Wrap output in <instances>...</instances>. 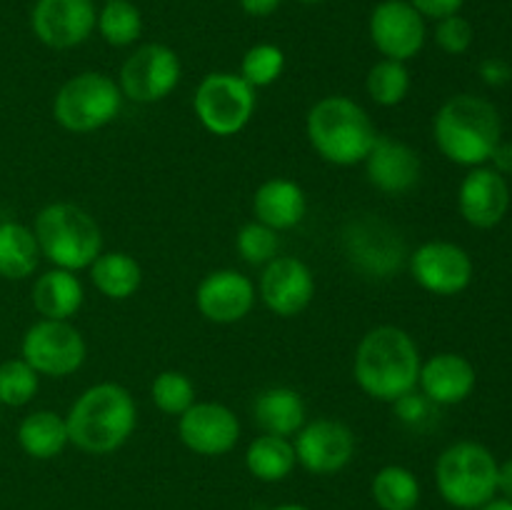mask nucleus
Wrapping results in <instances>:
<instances>
[{
	"label": "nucleus",
	"mask_w": 512,
	"mask_h": 510,
	"mask_svg": "<svg viewBox=\"0 0 512 510\" xmlns=\"http://www.w3.org/2000/svg\"><path fill=\"white\" fill-rule=\"evenodd\" d=\"M100 38L113 48H128L143 35V15L130 0H105L95 20Z\"/></svg>",
	"instance_id": "nucleus-30"
},
{
	"label": "nucleus",
	"mask_w": 512,
	"mask_h": 510,
	"mask_svg": "<svg viewBox=\"0 0 512 510\" xmlns=\"http://www.w3.org/2000/svg\"><path fill=\"white\" fill-rule=\"evenodd\" d=\"M280 3L283 0H240V8L250 18H268L280 8Z\"/></svg>",
	"instance_id": "nucleus-40"
},
{
	"label": "nucleus",
	"mask_w": 512,
	"mask_h": 510,
	"mask_svg": "<svg viewBox=\"0 0 512 510\" xmlns=\"http://www.w3.org/2000/svg\"><path fill=\"white\" fill-rule=\"evenodd\" d=\"M255 220L273 230H290L303 223L308 213L305 190L290 178H270L255 190L253 198Z\"/></svg>",
	"instance_id": "nucleus-22"
},
{
	"label": "nucleus",
	"mask_w": 512,
	"mask_h": 510,
	"mask_svg": "<svg viewBox=\"0 0 512 510\" xmlns=\"http://www.w3.org/2000/svg\"><path fill=\"white\" fill-rule=\"evenodd\" d=\"M295 3H303V5H318V3H325V0H295Z\"/></svg>",
	"instance_id": "nucleus-45"
},
{
	"label": "nucleus",
	"mask_w": 512,
	"mask_h": 510,
	"mask_svg": "<svg viewBox=\"0 0 512 510\" xmlns=\"http://www.w3.org/2000/svg\"><path fill=\"white\" fill-rule=\"evenodd\" d=\"M473 35V25L460 13L440 18L438 25H435V43L440 45V50H445L450 55H463L465 50H470Z\"/></svg>",
	"instance_id": "nucleus-36"
},
{
	"label": "nucleus",
	"mask_w": 512,
	"mask_h": 510,
	"mask_svg": "<svg viewBox=\"0 0 512 510\" xmlns=\"http://www.w3.org/2000/svg\"><path fill=\"white\" fill-rule=\"evenodd\" d=\"M420 365V350L408 330L398 325H378L360 338L353 375L368 398L395 403L418 388Z\"/></svg>",
	"instance_id": "nucleus-1"
},
{
	"label": "nucleus",
	"mask_w": 512,
	"mask_h": 510,
	"mask_svg": "<svg viewBox=\"0 0 512 510\" xmlns=\"http://www.w3.org/2000/svg\"><path fill=\"white\" fill-rule=\"evenodd\" d=\"M18 443L35 460H53L70 445L68 423L55 410H33L18 425Z\"/></svg>",
	"instance_id": "nucleus-25"
},
{
	"label": "nucleus",
	"mask_w": 512,
	"mask_h": 510,
	"mask_svg": "<svg viewBox=\"0 0 512 510\" xmlns=\"http://www.w3.org/2000/svg\"><path fill=\"white\" fill-rule=\"evenodd\" d=\"M235 248H238L240 258H243L245 263L268 265L270 260L278 255V248H280L278 230L253 220V223L240 228L238 238H235Z\"/></svg>",
	"instance_id": "nucleus-35"
},
{
	"label": "nucleus",
	"mask_w": 512,
	"mask_h": 510,
	"mask_svg": "<svg viewBox=\"0 0 512 510\" xmlns=\"http://www.w3.org/2000/svg\"><path fill=\"white\" fill-rule=\"evenodd\" d=\"M410 85H413V80H410L408 65L390 58L378 60L365 78V90H368L370 100L383 105V108L403 103L410 93Z\"/></svg>",
	"instance_id": "nucleus-31"
},
{
	"label": "nucleus",
	"mask_w": 512,
	"mask_h": 510,
	"mask_svg": "<svg viewBox=\"0 0 512 510\" xmlns=\"http://www.w3.org/2000/svg\"><path fill=\"white\" fill-rule=\"evenodd\" d=\"M255 88L235 73H210L195 90L193 108L200 125L218 138H230L248 128L255 115Z\"/></svg>",
	"instance_id": "nucleus-8"
},
{
	"label": "nucleus",
	"mask_w": 512,
	"mask_h": 510,
	"mask_svg": "<svg viewBox=\"0 0 512 510\" xmlns=\"http://www.w3.org/2000/svg\"><path fill=\"white\" fill-rule=\"evenodd\" d=\"M90 280L95 288L110 300H128L133 298L143 283V268L133 255L123 250H110L100 253L90 265Z\"/></svg>",
	"instance_id": "nucleus-26"
},
{
	"label": "nucleus",
	"mask_w": 512,
	"mask_h": 510,
	"mask_svg": "<svg viewBox=\"0 0 512 510\" xmlns=\"http://www.w3.org/2000/svg\"><path fill=\"white\" fill-rule=\"evenodd\" d=\"M258 293L270 313L295 318L315 298L313 270L293 255H275L260 275Z\"/></svg>",
	"instance_id": "nucleus-16"
},
{
	"label": "nucleus",
	"mask_w": 512,
	"mask_h": 510,
	"mask_svg": "<svg viewBox=\"0 0 512 510\" xmlns=\"http://www.w3.org/2000/svg\"><path fill=\"white\" fill-rule=\"evenodd\" d=\"M478 510H512V503L508 498H493L485 505H480Z\"/></svg>",
	"instance_id": "nucleus-43"
},
{
	"label": "nucleus",
	"mask_w": 512,
	"mask_h": 510,
	"mask_svg": "<svg viewBox=\"0 0 512 510\" xmlns=\"http://www.w3.org/2000/svg\"><path fill=\"white\" fill-rule=\"evenodd\" d=\"M498 490L512 503V458L498 468Z\"/></svg>",
	"instance_id": "nucleus-42"
},
{
	"label": "nucleus",
	"mask_w": 512,
	"mask_h": 510,
	"mask_svg": "<svg viewBox=\"0 0 512 510\" xmlns=\"http://www.w3.org/2000/svg\"><path fill=\"white\" fill-rule=\"evenodd\" d=\"M415 283L433 295H458L473 283V260L468 250L448 240H430L410 255Z\"/></svg>",
	"instance_id": "nucleus-14"
},
{
	"label": "nucleus",
	"mask_w": 512,
	"mask_h": 510,
	"mask_svg": "<svg viewBox=\"0 0 512 510\" xmlns=\"http://www.w3.org/2000/svg\"><path fill=\"white\" fill-rule=\"evenodd\" d=\"M408 3L413 5L423 18L440 20V18H448V15L460 13L465 0H408Z\"/></svg>",
	"instance_id": "nucleus-38"
},
{
	"label": "nucleus",
	"mask_w": 512,
	"mask_h": 510,
	"mask_svg": "<svg viewBox=\"0 0 512 510\" xmlns=\"http://www.w3.org/2000/svg\"><path fill=\"white\" fill-rule=\"evenodd\" d=\"M370 495L380 510H415L420 503V480L405 465H385L375 473Z\"/></svg>",
	"instance_id": "nucleus-29"
},
{
	"label": "nucleus",
	"mask_w": 512,
	"mask_h": 510,
	"mask_svg": "<svg viewBox=\"0 0 512 510\" xmlns=\"http://www.w3.org/2000/svg\"><path fill=\"white\" fill-rule=\"evenodd\" d=\"M430 400L425 398L423 393H415V390H410V393H405L403 398H398L393 403L395 413H398V418L403 420V423L408 425H418L423 423L425 418L430 415Z\"/></svg>",
	"instance_id": "nucleus-37"
},
{
	"label": "nucleus",
	"mask_w": 512,
	"mask_h": 510,
	"mask_svg": "<svg viewBox=\"0 0 512 510\" xmlns=\"http://www.w3.org/2000/svg\"><path fill=\"white\" fill-rule=\"evenodd\" d=\"M305 133L315 153L340 168L363 163L378 140L368 110L348 95L320 98L308 110Z\"/></svg>",
	"instance_id": "nucleus-4"
},
{
	"label": "nucleus",
	"mask_w": 512,
	"mask_h": 510,
	"mask_svg": "<svg viewBox=\"0 0 512 510\" xmlns=\"http://www.w3.org/2000/svg\"><path fill=\"white\" fill-rule=\"evenodd\" d=\"M178 435L185 448L193 453L218 458L238 445L240 420L228 405L195 400L183 415H178Z\"/></svg>",
	"instance_id": "nucleus-15"
},
{
	"label": "nucleus",
	"mask_w": 512,
	"mask_h": 510,
	"mask_svg": "<svg viewBox=\"0 0 512 510\" xmlns=\"http://www.w3.org/2000/svg\"><path fill=\"white\" fill-rule=\"evenodd\" d=\"M270 510H310L308 505H300V503H283V505H275Z\"/></svg>",
	"instance_id": "nucleus-44"
},
{
	"label": "nucleus",
	"mask_w": 512,
	"mask_h": 510,
	"mask_svg": "<svg viewBox=\"0 0 512 510\" xmlns=\"http://www.w3.org/2000/svg\"><path fill=\"white\" fill-rule=\"evenodd\" d=\"M480 75H483V80L488 85H503L512 78V70L510 65L503 63V60H485V63L480 65Z\"/></svg>",
	"instance_id": "nucleus-39"
},
{
	"label": "nucleus",
	"mask_w": 512,
	"mask_h": 510,
	"mask_svg": "<svg viewBox=\"0 0 512 510\" xmlns=\"http://www.w3.org/2000/svg\"><path fill=\"white\" fill-rule=\"evenodd\" d=\"M295 463V448L290 438L283 435H258L253 443L245 450V468L253 478L263 480V483H280L293 473Z\"/></svg>",
	"instance_id": "nucleus-28"
},
{
	"label": "nucleus",
	"mask_w": 512,
	"mask_h": 510,
	"mask_svg": "<svg viewBox=\"0 0 512 510\" xmlns=\"http://www.w3.org/2000/svg\"><path fill=\"white\" fill-rule=\"evenodd\" d=\"M308 418V408L298 390L293 388H268L255 398L253 420L258 428L268 435H290L298 433Z\"/></svg>",
	"instance_id": "nucleus-23"
},
{
	"label": "nucleus",
	"mask_w": 512,
	"mask_h": 510,
	"mask_svg": "<svg viewBox=\"0 0 512 510\" xmlns=\"http://www.w3.org/2000/svg\"><path fill=\"white\" fill-rule=\"evenodd\" d=\"M458 208L473 228H495L510 208L508 180L493 168L478 165L460 183Z\"/></svg>",
	"instance_id": "nucleus-19"
},
{
	"label": "nucleus",
	"mask_w": 512,
	"mask_h": 510,
	"mask_svg": "<svg viewBox=\"0 0 512 510\" xmlns=\"http://www.w3.org/2000/svg\"><path fill=\"white\" fill-rule=\"evenodd\" d=\"M70 443L88 455H110L128 443L138 425V405L128 388L98 383L78 395L68 415Z\"/></svg>",
	"instance_id": "nucleus-2"
},
{
	"label": "nucleus",
	"mask_w": 512,
	"mask_h": 510,
	"mask_svg": "<svg viewBox=\"0 0 512 510\" xmlns=\"http://www.w3.org/2000/svg\"><path fill=\"white\" fill-rule=\"evenodd\" d=\"M40 388V375L23 358H10L0 363V405L23 408L35 398Z\"/></svg>",
	"instance_id": "nucleus-33"
},
{
	"label": "nucleus",
	"mask_w": 512,
	"mask_h": 510,
	"mask_svg": "<svg viewBox=\"0 0 512 510\" xmlns=\"http://www.w3.org/2000/svg\"><path fill=\"white\" fill-rule=\"evenodd\" d=\"M20 358L45 378H68L83 368L88 345L83 333L70 320L40 318L25 330Z\"/></svg>",
	"instance_id": "nucleus-9"
},
{
	"label": "nucleus",
	"mask_w": 512,
	"mask_h": 510,
	"mask_svg": "<svg viewBox=\"0 0 512 510\" xmlns=\"http://www.w3.org/2000/svg\"><path fill=\"white\" fill-rule=\"evenodd\" d=\"M473 363L458 353H438L420 365L418 385L433 405H458L475 390Z\"/></svg>",
	"instance_id": "nucleus-20"
},
{
	"label": "nucleus",
	"mask_w": 512,
	"mask_h": 510,
	"mask_svg": "<svg viewBox=\"0 0 512 510\" xmlns=\"http://www.w3.org/2000/svg\"><path fill=\"white\" fill-rule=\"evenodd\" d=\"M348 253L358 268L375 275H388L403 260V243L388 225L378 220H360L348 235Z\"/></svg>",
	"instance_id": "nucleus-21"
},
{
	"label": "nucleus",
	"mask_w": 512,
	"mask_h": 510,
	"mask_svg": "<svg viewBox=\"0 0 512 510\" xmlns=\"http://www.w3.org/2000/svg\"><path fill=\"white\" fill-rule=\"evenodd\" d=\"M150 398L165 415H183L195 403V385L180 370H163L150 385Z\"/></svg>",
	"instance_id": "nucleus-34"
},
{
	"label": "nucleus",
	"mask_w": 512,
	"mask_h": 510,
	"mask_svg": "<svg viewBox=\"0 0 512 510\" xmlns=\"http://www.w3.org/2000/svg\"><path fill=\"white\" fill-rule=\"evenodd\" d=\"M40 263V248L33 228L15 220L0 223V278L25 280Z\"/></svg>",
	"instance_id": "nucleus-27"
},
{
	"label": "nucleus",
	"mask_w": 512,
	"mask_h": 510,
	"mask_svg": "<svg viewBox=\"0 0 512 510\" xmlns=\"http://www.w3.org/2000/svg\"><path fill=\"white\" fill-rule=\"evenodd\" d=\"M498 460L485 445L460 440L440 453L435 463V485L448 505L478 510L498 493Z\"/></svg>",
	"instance_id": "nucleus-6"
},
{
	"label": "nucleus",
	"mask_w": 512,
	"mask_h": 510,
	"mask_svg": "<svg viewBox=\"0 0 512 510\" xmlns=\"http://www.w3.org/2000/svg\"><path fill=\"white\" fill-rule=\"evenodd\" d=\"M195 305L210 323H240L255 305V285L238 270H213L200 280L195 290Z\"/></svg>",
	"instance_id": "nucleus-17"
},
{
	"label": "nucleus",
	"mask_w": 512,
	"mask_h": 510,
	"mask_svg": "<svg viewBox=\"0 0 512 510\" xmlns=\"http://www.w3.org/2000/svg\"><path fill=\"white\" fill-rule=\"evenodd\" d=\"M490 163H493L495 173H500L503 178L505 175H512V143H503V140H500L498 148L490 155Z\"/></svg>",
	"instance_id": "nucleus-41"
},
{
	"label": "nucleus",
	"mask_w": 512,
	"mask_h": 510,
	"mask_svg": "<svg viewBox=\"0 0 512 510\" xmlns=\"http://www.w3.org/2000/svg\"><path fill=\"white\" fill-rule=\"evenodd\" d=\"M368 33L383 58L408 63L425 48V18L408 0H380L368 18Z\"/></svg>",
	"instance_id": "nucleus-11"
},
{
	"label": "nucleus",
	"mask_w": 512,
	"mask_h": 510,
	"mask_svg": "<svg viewBox=\"0 0 512 510\" xmlns=\"http://www.w3.org/2000/svg\"><path fill=\"white\" fill-rule=\"evenodd\" d=\"M363 163L370 185L385 195H403L413 190L423 170L418 150L388 135H378Z\"/></svg>",
	"instance_id": "nucleus-18"
},
{
	"label": "nucleus",
	"mask_w": 512,
	"mask_h": 510,
	"mask_svg": "<svg viewBox=\"0 0 512 510\" xmlns=\"http://www.w3.org/2000/svg\"><path fill=\"white\" fill-rule=\"evenodd\" d=\"M123 93L110 75L85 70L60 85L53 100V115L70 133H93L118 118Z\"/></svg>",
	"instance_id": "nucleus-7"
},
{
	"label": "nucleus",
	"mask_w": 512,
	"mask_h": 510,
	"mask_svg": "<svg viewBox=\"0 0 512 510\" xmlns=\"http://www.w3.org/2000/svg\"><path fill=\"white\" fill-rule=\"evenodd\" d=\"M295 458L308 473L333 475L348 468L355 458V433L333 418H318L305 423L295 433Z\"/></svg>",
	"instance_id": "nucleus-13"
},
{
	"label": "nucleus",
	"mask_w": 512,
	"mask_h": 510,
	"mask_svg": "<svg viewBox=\"0 0 512 510\" xmlns=\"http://www.w3.org/2000/svg\"><path fill=\"white\" fill-rule=\"evenodd\" d=\"M40 255L55 268L85 270L103 253V233L93 215L73 203H50L35 215L33 225Z\"/></svg>",
	"instance_id": "nucleus-5"
},
{
	"label": "nucleus",
	"mask_w": 512,
	"mask_h": 510,
	"mask_svg": "<svg viewBox=\"0 0 512 510\" xmlns=\"http://www.w3.org/2000/svg\"><path fill=\"white\" fill-rule=\"evenodd\" d=\"M183 65L178 53L163 43H148L135 48L120 68L118 88L123 98L135 103L165 100L180 83Z\"/></svg>",
	"instance_id": "nucleus-10"
},
{
	"label": "nucleus",
	"mask_w": 512,
	"mask_h": 510,
	"mask_svg": "<svg viewBox=\"0 0 512 510\" xmlns=\"http://www.w3.org/2000/svg\"><path fill=\"white\" fill-rule=\"evenodd\" d=\"M433 135L445 158L465 168H478L498 148L503 123L490 100L463 93L445 100L433 120Z\"/></svg>",
	"instance_id": "nucleus-3"
},
{
	"label": "nucleus",
	"mask_w": 512,
	"mask_h": 510,
	"mask_svg": "<svg viewBox=\"0 0 512 510\" xmlns=\"http://www.w3.org/2000/svg\"><path fill=\"white\" fill-rule=\"evenodd\" d=\"M98 10L95 0H35L30 10V30L53 50H70L93 35Z\"/></svg>",
	"instance_id": "nucleus-12"
},
{
	"label": "nucleus",
	"mask_w": 512,
	"mask_h": 510,
	"mask_svg": "<svg viewBox=\"0 0 512 510\" xmlns=\"http://www.w3.org/2000/svg\"><path fill=\"white\" fill-rule=\"evenodd\" d=\"M285 70V53L275 43H258L253 48L245 50L243 60H240V78L250 85V88H268L275 80L283 75Z\"/></svg>",
	"instance_id": "nucleus-32"
},
{
	"label": "nucleus",
	"mask_w": 512,
	"mask_h": 510,
	"mask_svg": "<svg viewBox=\"0 0 512 510\" xmlns=\"http://www.w3.org/2000/svg\"><path fill=\"white\" fill-rule=\"evenodd\" d=\"M103 3H105V0H103Z\"/></svg>",
	"instance_id": "nucleus-46"
},
{
	"label": "nucleus",
	"mask_w": 512,
	"mask_h": 510,
	"mask_svg": "<svg viewBox=\"0 0 512 510\" xmlns=\"http://www.w3.org/2000/svg\"><path fill=\"white\" fill-rule=\"evenodd\" d=\"M85 288L73 270L53 268L33 285V305L43 318L70 320L83 308Z\"/></svg>",
	"instance_id": "nucleus-24"
}]
</instances>
